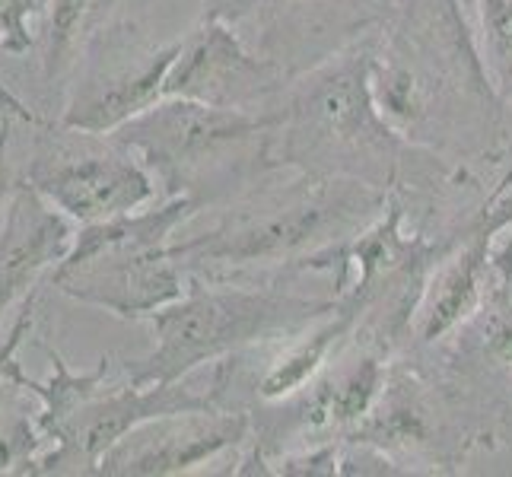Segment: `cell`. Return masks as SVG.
<instances>
[{
    "label": "cell",
    "mask_w": 512,
    "mask_h": 477,
    "mask_svg": "<svg viewBox=\"0 0 512 477\" xmlns=\"http://www.w3.org/2000/svg\"><path fill=\"white\" fill-rule=\"evenodd\" d=\"M373 93L411 144L503 182L512 115L493 90L462 0H401L373 48Z\"/></svg>",
    "instance_id": "cell-1"
},
{
    "label": "cell",
    "mask_w": 512,
    "mask_h": 477,
    "mask_svg": "<svg viewBox=\"0 0 512 477\" xmlns=\"http://www.w3.org/2000/svg\"><path fill=\"white\" fill-rule=\"evenodd\" d=\"M385 204L382 191L357 179L277 169L217 207L207 229L175 239L172 255L188 277L309 274L306 264L312 258L341 249L363 233Z\"/></svg>",
    "instance_id": "cell-2"
},
{
    "label": "cell",
    "mask_w": 512,
    "mask_h": 477,
    "mask_svg": "<svg viewBox=\"0 0 512 477\" xmlns=\"http://www.w3.org/2000/svg\"><path fill=\"white\" fill-rule=\"evenodd\" d=\"M306 277H188L185 293L147 318L153 347L121 363L125 376L137 385L179 382L239 350L303 331L334 309V296L303 290Z\"/></svg>",
    "instance_id": "cell-3"
},
{
    "label": "cell",
    "mask_w": 512,
    "mask_h": 477,
    "mask_svg": "<svg viewBox=\"0 0 512 477\" xmlns=\"http://www.w3.org/2000/svg\"><path fill=\"white\" fill-rule=\"evenodd\" d=\"M274 121L277 112L258 115L163 96L112 137L144 159L163 198H191L204 214L280 169L274 163Z\"/></svg>",
    "instance_id": "cell-4"
},
{
    "label": "cell",
    "mask_w": 512,
    "mask_h": 477,
    "mask_svg": "<svg viewBox=\"0 0 512 477\" xmlns=\"http://www.w3.org/2000/svg\"><path fill=\"white\" fill-rule=\"evenodd\" d=\"M198 214L201 207L191 198H163L131 214L77 226L67 255L48 274V287L125 322H147L188 287V271L172 255V242Z\"/></svg>",
    "instance_id": "cell-5"
},
{
    "label": "cell",
    "mask_w": 512,
    "mask_h": 477,
    "mask_svg": "<svg viewBox=\"0 0 512 477\" xmlns=\"http://www.w3.org/2000/svg\"><path fill=\"white\" fill-rule=\"evenodd\" d=\"M404 353L443 385L478 452L512 446V229L481 306L449 338Z\"/></svg>",
    "instance_id": "cell-6"
},
{
    "label": "cell",
    "mask_w": 512,
    "mask_h": 477,
    "mask_svg": "<svg viewBox=\"0 0 512 477\" xmlns=\"http://www.w3.org/2000/svg\"><path fill=\"white\" fill-rule=\"evenodd\" d=\"M35 131L39 137L16 179L70 223L90 226L163 201L147 163L118 137L77 131L61 121H45Z\"/></svg>",
    "instance_id": "cell-7"
},
{
    "label": "cell",
    "mask_w": 512,
    "mask_h": 477,
    "mask_svg": "<svg viewBox=\"0 0 512 477\" xmlns=\"http://www.w3.org/2000/svg\"><path fill=\"white\" fill-rule=\"evenodd\" d=\"M347 439L379 449L401 474H458L478 452L462 414L411 353H398L382 395Z\"/></svg>",
    "instance_id": "cell-8"
},
{
    "label": "cell",
    "mask_w": 512,
    "mask_h": 477,
    "mask_svg": "<svg viewBox=\"0 0 512 477\" xmlns=\"http://www.w3.org/2000/svg\"><path fill=\"white\" fill-rule=\"evenodd\" d=\"M401 0H204L293 80L382 29Z\"/></svg>",
    "instance_id": "cell-9"
},
{
    "label": "cell",
    "mask_w": 512,
    "mask_h": 477,
    "mask_svg": "<svg viewBox=\"0 0 512 477\" xmlns=\"http://www.w3.org/2000/svg\"><path fill=\"white\" fill-rule=\"evenodd\" d=\"M182 35L185 32L166 42H147L131 20L109 26L80 61L86 67L67 86L58 121L90 134H115L131 118L153 109L166 96V80L182 51Z\"/></svg>",
    "instance_id": "cell-10"
},
{
    "label": "cell",
    "mask_w": 512,
    "mask_h": 477,
    "mask_svg": "<svg viewBox=\"0 0 512 477\" xmlns=\"http://www.w3.org/2000/svg\"><path fill=\"white\" fill-rule=\"evenodd\" d=\"M287 86L290 77L261 58L236 26L201 10L198 23L182 35V51L169 70L166 96L274 115Z\"/></svg>",
    "instance_id": "cell-11"
},
{
    "label": "cell",
    "mask_w": 512,
    "mask_h": 477,
    "mask_svg": "<svg viewBox=\"0 0 512 477\" xmlns=\"http://www.w3.org/2000/svg\"><path fill=\"white\" fill-rule=\"evenodd\" d=\"M252 436V417L229 408L172 411L137 423L102 455L96 474L109 477H175L204 471L229 458V468ZM226 468V474H229Z\"/></svg>",
    "instance_id": "cell-12"
},
{
    "label": "cell",
    "mask_w": 512,
    "mask_h": 477,
    "mask_svg": "<svg viewBox=\"0 0 512 477\" xmlns=\"http://www.w3.org/2000/svg\"><path fill=\"white\" fill-rule=\"evenodd\" d=\"M74 236L77 223L16 179L0 214V322L48 284V274L61 264Z\"/></svg>",
    "instance_id": "cell-13"
},
{
    "label": "cell",
    "mask_w": 512,
    "mask_h": 477,
    "mask_svg": "<svg viewBox=\"0 0 512 477\" xmlns=\"http://www.w3.org/2000/svg\"><path fill=\"white\" fill-rule=\"evenodd\" d=\"M147 0H48L42 23V74L48 86H61L86 58L99 35L131 20V7H144Z\"/></svg>",
    "instance_id": "cell-14"
},
{
    "label": "cell",
    "mask_w": 512,
    "mask_h": 477,
    "mask_svg": "<svg viewBox=\"0 0 512 477\" xmlns=\"http://www.w3.org/2000/svg\"><path fill=\"white\" fill-rule=\"evenodd\" d=\"M42 452L39 398L7 369H0V474H35Z\"/></svg>",
    "instance_id": "cell-15"
},
{
    "label": "cell",
    "mask_w": 512,
    "mask_h": 477,
    "mask_svg": "<svg viewBox=\"0 0 512 477\" xmlns=\"http://www.w3.org/2000/svg\"><path fill=\"white\" fill-rule=\"evenodd\" d=\"M471 26L487 77L512 115V0H474Z\"/></svg>",
    "instance_id": "cell-16"
},
{
    "label": "cell",
    "mask_w": 512,
    "mask_h": 477,
    "mask_svg": "<svg viewBox=\"0 0 512 477\" xmlns=\"http://www.w3.org/2000/svg\"><path fill=\"white\" fill-rule=\"evenodd\" d=\"M48 0H0V51L26 55L42 39Z\"/></svg>",
    "instance_id": "cell-17"
},
{
    "label": "cell",
    "mask_w": 512,
    "mask_h": 477,
    "mask_svg": "<svg viewBox=\"0 0 512 477\" xmlns=\"http://www.w3.org/2000/svg\"><path fill=\"white\" fill-rule=\"evenodd\" d=\"M0 112H4V118L20 121V125H26V128H39L48 121V118H42L39 112H35L29 102H23L20 96H16L4 83V77H0Z\"/></svg>",
    "instance_id": "cell-18"
},
{
    "label": "cell",
    "mask_w": 512,
    "mask_h": 477,
    "mask_svg": "<svg viewBox=\"0 0 512 477\" xmlns=\"http://www.w3.org/2000/svg\"><path fill=\"white\" fill-rule=\"evenodd\" d=\"M10 128L13 118H4V125H0V214H4V207L16 188V169L10 163Z\"/></svg>",
    "instance_id": "cell-19"
}]
</instances>
